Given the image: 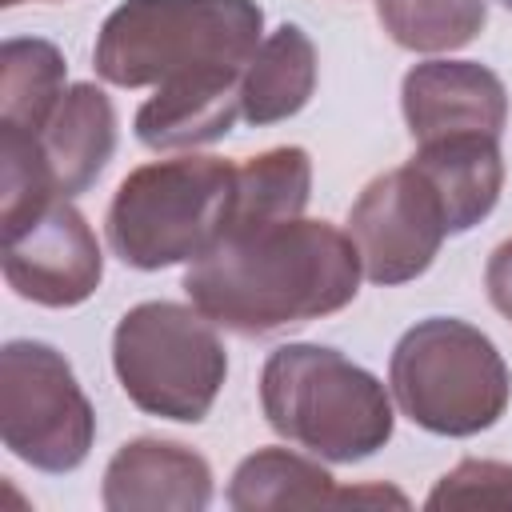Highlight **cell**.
<instances>
[{
	"instance_id": "6da1fadb",
	"label": "cell",
	"mask_w": 512,
	"mask_h": 512,
	"mask_svg": "<svg viewBox=\"0 0 512 512\" xmlns=\"http://www.w3.org/2000/svg\"><path fill=\"white\" fill-rule=\"evenodd\" d=\"M360 252L328 220H276L232 232L188 264L184 292L236 336H268L348 308L360 292Z\"/></svg>"
},
{
	"instance_id": "7a4b0ae2",
	"label": "cell",
	"mask_w": 512,
	"mask_h": 512,
	"mask_svg": "<svg viewBox=\"0 0 512 512\" xmlns=\"http://www.w3.org/2000/svg\"><path fill=\"white\" fill-rule=\"evenodd\" d=\"M260 40L256 0H124L104 16L92 64L116 88L240 80Z\"/></svg>"
},
{
	"instance_id": "3957f363",
	"label": "cell",
	"mask_w": 512,
	"mask_h": 512,
	"mask_svg": "<svg viewBox=\"0 0 512 512\" xmlns=\"http://www.w3.org/2000/svg\"><path fill=\"white\" fill-rule=\"evenodd\" d=\"M260 408L276 436L332 460L376 456L396 428L388 388L328 344H280L260 368Z\"/></svg>"
},
{
	"instance_id": "277c9868",
	"label": "cell",
	"mask_w": 512,
	"mask_h": 512,
	"mask_svg": "<svg viewBox=\"0 0 512 512\" xmlns=\"http://www.w3.org/2000/svg\"><path fill=\"white\" fill-rule=\"evenodd\" d=\"M236 168L224 156H172L132 168L104 216L120 264L160 272L212 252L232 224Z\"/></svg>"
},
{
	"instance_id": "5b68a950",
	"label": "cell",
	"mask_w": 512,
	"mask_h": 512,
	"mask_svg": "<svg viewBox=\"0 0 512 512\" xmlns=\"http://www.w3.org/2000/svg\"><path fill=\"white\" fill-rule=\"evenodd\" d=\"M388 392L416 428L464 440L488 432L504 416L512 372L476 324L424 316L388 356Z\"/></svg>"
},
{
	"instance_id": "8992f818",
	"label": "cell",
	"mask_w": 512,
	"mask_h": 512,
	"mask_svg": "<svg viewBox=\"0 0 512 512\" xmlns=\"http://www.w3.org/2000/svg\"><path fill=\"white\" fill-rule=\"evenodd\" d=\"M112 368L140 412L200 424L224 388L228 352L196 304L144 300L112 332Z\"/></svg>"
},
{
	"instance_id": "52a82bcc",
	"label": "cell",
	"mask_w": 512,
	"mask_h": 512,
	"mask_svg": "<svg viewBox=\"0 0 512 512\" xmlns=\"http://www.w3.org/2000/svg\"><path fill=\"white\" fill-rule=\"evenodd\" d=\"M0 440L36 472H76L96 440V412L64 360L44 340L0 348Z\"/></svg>"
},
{
	"instance_id": "ba28073f",
	"label": "cell",
	"mask_w": 512,
	"mask_h": 512,
	"mask_svg": "<svg viewBox=\"0 0 512 512\" xmlns=\"http://www.w3.org/2000/svg\"><path fill=\"white\" fill-rule=\"evenodd\" d=\"M348 236L360 252L364 276L380 288H396L432 268L452 228L432 180L404 160L360 188L348 208Z\"/></svg>"
},
{
	"instance_id": "9c48e42d",
	"label": "cell",
	"mask_w": 512,
	"mask_h": 512,
	"mask_svg": "<svg viewBox=\"0 0 512 512\" xmlns=\"http://www.w3.org/2000/svg\"><path fill=\"white\" fill-rule=\"evenodd\" d=\"M4 280L40 308H76L104 280V252L72 200H52L20 228L4 232Z\"/></svg>"
},
{
	"instance_id": "30bf717a",
	"label": "cell",
	"mask_w": 512,
	"mask_h": 512,
	"mask_svg": "<svg viewBox=\"0 0 512 512\" xmlns=\"http://www.w3.org/2000/svg\"><path fill=\"white\" fill-rule=\"evenodd\" d=\"M400 112L416 144L444 136L500 140L508 124V88L476 60H424L400 80Z\"/></svg>"
},
{
	"instance_id": "8fae6325",
	"label": "cell",
	"mask_w": 512,
	"mask_h": 512,
	"mask_svg": "<svg viewBox=\"0 0 512 512\" xmlns=\"http://www.w3.org/2000/svg\"><path fill=\"white\" fill-rule=\"evenodd\" d=\"M100 504L108 512H200L212 504V468L180 440L136 436L112 452Z\"/></svg>"
},
{
	"instance_id": "7c38bea8",
	"label": "cell",
	"mask_w": 512,
	"mask_h": 512,
	"mask_svg": "<svg viewBox=\"0 0 512 512\" xmlns=\"http://www.w3.org/2000/svg\"><path fill=\"white\" fill-rule=\"evenodd\" d=\"M228 508L256 512V508H336V504H396L404 508V492L396 488H340L336 476L292 448H256L244 456L224 492Z\"/></svg>"
},
{
	"instance_id": "4fadbf2b",
	"label": "cell",
	"mask_w": 512,
	"mask_h": 512,
	"mask_svg": "<svg viewBox=\"0 0 512 512\" xmlns=\"http://www.w3.org/2000/svg\"><path fill=\"white\" fill-rule=\"evenodd\" d=\"M40 148L56 180V192L64 200L80 196L116 152V108L108 92L88 80L68 84L60 108L40 132Z\"/></svg>"
},
{
	"instance_id": "5bb4252c",
	"label": "cell",
	"mask_w": 512,
	"mask_h": 512,
	"mask_svg": "<svg viewBox=\"0 0 512 512\" xmlns=\"http://www.w3.org/2000/svg\"><path fill=\"white\" fill-rule=\"evenodd\" d=\"M440 192L452 236L476 228L500 200L504 188V156L496 136H444L416 144L408 156Z\"/></svg>"
},
{
	"instance_id": "9a60e30c",
	"label": "cell",
	"mask_w": 512,
	"mask_h": 512,
	"mask_svg": "<svg viewBox=\"0 0 512 512\" xmlns=\"http://www.w3.org/2000/svg\"><path fill=\"white\" fill-rule=\"evenodd\" d=\"M240 120V80H196L152 88L136 108V140L152 152H184L212 144Z\"/></svg>"
},
{
	"instance_id": "2e32d148",
	"label": "cell",
	"mask_w": 512,
	"mask_h": 512,
	"mask_svg": "<svg viewBox=\"0 0 512 512\" xmlns=\"http://www.w3.org/2000/svg\"><path fill=\"white\" fill-rule=\"evenodd\" d=\"M316 92V44L300 24L268 32L240 72V116L252 128L296 116Z\"/></svg>"
},
{
	"instance_id": "e0dca14e",
	"label": "cell",
	"mask_w": 512,
	"mask_h": 512,
	"mask_svg": "<svg viewBox=\"0 0 512 512\" xmlns=\"http://www.w3.org/2000/svg\"><path fill=\"white\" fill-rule=\"evenodd\" d=\"M68 92V64L52 40L12 36L0 44V128L40 136Z\"/></svg>"
},
{
	"instance_id": "ac0fdd59",
	"label": "cell",
	"mask_w": 512,
	"mask_h": 512,
	"mask_svg": "<svg viewBox=\"0 0 512 512\" xmlns=\"http://www.w3.org/2000/svg\"><path fill=\"white\" fill-rule=\"evenodd\" d=\"M308 196H312V156L300 144H280L260 156H248L236 168V208L228 236L276 220H296L304 216Z\"/></svg>"
},
{
	"instance_id": "d6986e66",
	"label": "cell",
	"mask_w": 512,
	"mask_h": 512,
	"mask_svg": "<svg viewBox=\"0 0 512 512\" xmlns=\"http://www.w3.org/2000/svg\"><path fill=\"white\" fill-rule=\"evenodd\" d=\"M376 20L408 52H456L488 20V0H376Z\"/></svg>"
},
{
	"instance_id": "ffe728a7",
	"label": "cell",
	"mask_w": 512,
	"mask_h": 512,
	"mask_svg": "<svg viewBox=\"0 0 512 512\" xmlns=\"http://www.w3.org/2000/svg\"><path fill=\"white\" fill-rule=\"evenodd\" d=\"M424 508H432V512L436 508H504V512H512V464L468 456L432 484V492L424 496Z\"/></svg>"
},
{
	"instance_id": "44dd1931",
	"label": "cell",
	"mask_w": 512,
	"mask_h": 512,
	"mask_svg": "<svg viewBox=\"0 0 512 512\" xmlns=\"http://www.w3.org/2000/svg\"><path fill=\"white\" fill-rule=\"evenodd\" d=\"M484 288H488L492 308L512 324V236L492 248L488 264H484Z\"/></svg>"
},
{
	"instance_id": "7402d4cb",
	"label": "cell",
	"mask_w": 512,
	"mask_h": 512,
	"mask_svg": "<svg viewBox=\"0 0 512 512\" xmlns=\"http://www.w3.org/2000/svg\"><path fill=\"white\" fill-rule=\"evenodd\" d=\"M0 4H8V8H12V4H20V0H0Z\"/></svg>"
}]
</instances>
